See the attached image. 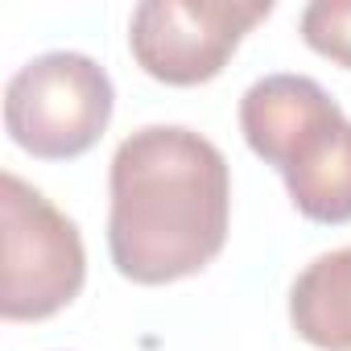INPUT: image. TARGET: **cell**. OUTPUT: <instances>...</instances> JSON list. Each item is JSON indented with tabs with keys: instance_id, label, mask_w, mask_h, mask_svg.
Instances as JSON below:
<instances>
[{
	"instance_id": "1",
	"label": "cell",
	"mask_w": 351,
	"mask_h": 351,
	"mask_svg": "<svg viewBox=\"0 0 351 351\" xmlns=\"http://www.w3.org/2000/svg\"><path fill=\"white\" fill-rule=\"evenodd\" d=\"M108 195V252L116 273L136 285L195 277L228 244V157L186 124H145L124 136Z\"/></svg>"
},
{
	"instance_id": "2",
	"label": "cell",
	"mask_w": 351,
	"mask_h": 351,
	"mask_svg": "<svg viewBox=\"0 0 351 351\" xmlns=\"http://www.w3.org/2000/svg\"><path fill=\"white\" fill-rule=\"evenodd\" d=\"M248 149L281 173L310 223H351V120L310 75H265L240 99Z\"/></svg>"
},
{
	"instance_id": "3",
	"label": "cell",
	"mask_w": 351,
	"mask_h": 351,
	"mask_svg": "<svg viewBox=\"0 0 351 351\" xmlns=\"http://www.w3.org/2000/svg\"><path fill=\"white\" fill-rule=\"evenodd\" d=\"M116 108L108 71L75 50L29 58L5 87V132L38 161H75L99 145Z\"/></svg>"
},
{
	"instance_id": "4",
	"label": "cell",
	"mask_w": 351,
	"mask_h": 351,
	"mask_svg": "<svg viewBox=\"0 0 351 351\" xmlns=\"http://www.w3.org/2000/svg\"><path fill=\"white\" fill-rule=\"evenodd\" d=\"M5 219V289L0 314L9 322H42L66 310L87 281L83 236L38 186L9 169L0 178Z\"/></svg>"
},
{
	"instance_id": "5",
	"label": "cell",
	"mask_w": 351,
	"mask_h": 351,
	"mask_svg": "<svg viewBox=\"0 0 351 351\" xmlns=\"http://www.w3.org/2000/svg\"><path fill=\"white\" fill-rule=\"evenodd\" d=\"M273 13L269 0H145L128 21L132 62L165 87H199L223 75L240 42Z\"/></svg>"
},
{
	"instance_id": "6",
	"label": "cell",
	"mask_w": 351,
	"mask_h": 351,
	"mask_svg": "<svg viewBox=\"0 0 351 351\" xmlns=\"http://www.w3.org/2000/svg\"><path fill=\"white\" fill-rule=\"evenodd\" d=\"M289 326L318 351H351V244L314 256L293 277Z\"/></svg>"
},
{
	"instance_id": "7",
	"label": "cell",
	"mask_w": 351,
	"mask_h": 351,
	"mask_svg": "<svg viewBox=\"0 0 351 351\" xmlns=\"http://www.w3.org/2000/svg\"><path fill=\"white\" fill-rule=\"evenodd\" d=\"M302 42L326 62L351 71V0H314V5H306Z\"/></svg>"
}]
</instances>
